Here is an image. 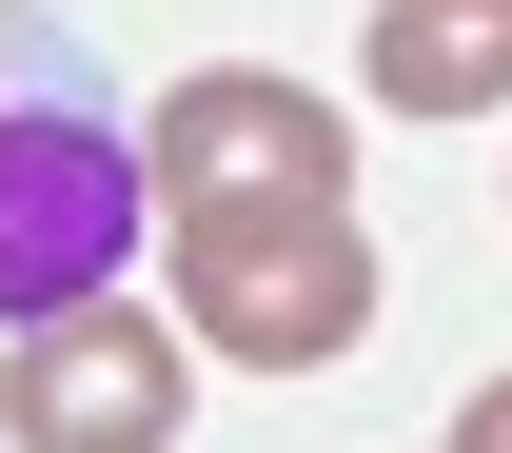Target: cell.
Masks as SVG:
<instances>
[{"mask_svg":"<svg viewBox=\"0 0 512 453\" xmlns=\"http://www.w3.org/2000/svg\"><path fill=\"white\" fill-rule=\"evenodd\" d=\"M158 296L197 355L237 375H335L375 335V237L335 178H256V197H158Z\"/></svg>","mask_w":512,"mask_h":453,"instance_id":"cell-1","label":"cell"},{"mask_svg":"<svg viewBox=\"0 0 512 453\" xmlns=\"http://www.w3.org/2000/svg\"><path fill=\"white\" fill-rule=\"evenodd\" d=\"M138 197H158V158L99 99H0V316L40 335L79 296H119L138 276Z\"/></svg>","mask_w":512,"mask_h":453,"instance_id":"cell-2","label":"cell"},{"mask_svg":"<svg viewBox=\"0 0 512 453\" xmlns=\"http://www.w3.org/2000/svg\"><path fill=\"white\" fill-rule=\"evenodd\" d=\"M178 414H197L178 296H158V316H138V296H79V316H40L0 355V434L20 453H178Z\"/></svg>","mask_w":512,"mask_h":453,"instance_id":"cell-3","label":"cell"},{"mask_svg":"<svg viewBox=\"0 0 512 453\" xmlns=\"http://www.w3.org/2000/svg\"><path fill=\"white\" fill-rule=\"evenodd\" d=\"M138 158H158V197H256V178H335L355 197V138H335L316 79H276V60H197L138 99Z\"/></svg>","mask_w":512,"mask_h":453,"instance_id":"cell-4","label":"cell"},{"mask_svg":"<svg viewBox=\"0 0 512 453\" xmlns=\"http://www.w3.org/2000/svg\"><path fill=\"white\" fill-rule=\"evenodd\" d=\"M394 119H493L512 99V0H375V40H355Z\"/></svg>","mask_w":512,"mask_h":453,"instance_id":"cell-5","label":"cell"},{"mask_svg":"<svg viewBox=\"0 0 512 453\" xmlns=\"http://www.w3.org/2000/svg\"><path fill=\"white\" fill-rule=\"evenodd\" d=\"M453 453H512V375H493V394H473V414H453Z\"/></svg>","mask_w":512,"mask_h":453,"instance_id":"cell-6","label":"cell"}]
</instances>
